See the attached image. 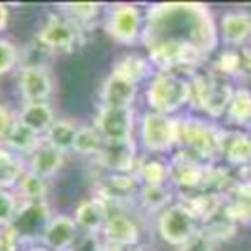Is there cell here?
Segmentation results:
<instances>
[{
  "instance_id": "obj_1",
  "label": "cell",
  "mask_w": 251,
  "mask_h": 251,
  "mask_svg": "<svg viewBox=\"0 0 251 251\" xmlns=\"http://www.w3.org/2000/svg\"><path fill=\"white\" fill-rule=\"evenodd\" d=\"M146 44L159 62L183 60L213 46L214 32L208 14L196 5H168L151 10Z\"/></svg>"
},
{
  "instance_id": "obj_2",
  "label": "cell",
  "mask_w": 251,
  "mask_h": 251,
  "mask_svg": "<svg viewBox=\"0 0 251 251\" xmlns=\"http://www.w3.org/2000/svg\"><path fill=\"white\" fill-rule=\"evenodd\" d=\"M50 220L52 214L46 201L20 203L17 214H15L10 226L17 234L22 248H29V246H34L35 243H40V238H42Z\"/></svg>"
},
{
  "instance_id": "obj_3",
  "label": "cell",
  "mask_w": 251,
  "mask_h": 251,
  "mask_svg": "<svg viewBox=\"0 0 251 251\" xmlns=\"http://www.w3.org/2000/svg\"><path fill=\"white\" fill-rule=\"evenodd\" d=\"M79 39V25L64 15H52L39 30L40 47L50 52H67Z\"/></svg>"
},
{
  "instance_id": "obj_4",
  "label": "cell",
  "mask_w": 251,
  "mask_h": 251,
  "mask_svg": "<svg viewBox=\"0 0 251 251\" xmlns=\"http://www.w3.org/2000/svg\"><path fill=\"white\" fill-rule=\"evenodd\" d=\"M52 77L40 64L22 67L19 74V92L25 102H49L52 96Z\"/></svg>"
},
{
  "instance_id": "obj_5",
  "label": "cell",
  "mask_w": 251,
  "mask_h": 251,
  "mask_svg": "<svg viewBox=\"0 0 251 251\" xmlns=\"http://www.w3.org/2000/svg\"><path fill=\"white\" fill-rule=\"evenodd\" d=\"M96 129L102 136L104 143L129 141L132 131V111L102 106L96 117Z\"/></svg>"
},
{
  "instance_id": "obj_6",
  "label": "cell",
  "mask_w": 251,
  "mask_h": 251,
  "mask_svg": "<svg viewBox=\"0 0 251 251\" xmlns=\"http://www.w3.org/2000/svg\"><path fill=\"white\" fill-rule=\"evenodd\" d=\"M77 240L79 226L74 221V218L57 214V216H52L39 245L50 251H71Z\"/></svg>"
},
{
  "instance_id": "obj_7",
  "label": "cell",
  "mask_w": 251,
  "mask_h": 251,
  "mask_svg": "<svg viewBox=\"0 0 251 251\" xmlns=\"http://www.w3.org/2000/svg\"><path fill=\"white\" fill-rule=\"evenodd\" d=\"M141 15L132 5H117L109 14L106 30L112 39L121 44H132L139 35Z\"/></svg>"
},
{
  "instance_id": "obj_8",
  "label": "cell",
  "mask_w": 251,
  "mask_h": 251,
  "mask_svg": "<svg viewBox=\"0 0 251 251\" xmlns=\"http://www.w3.org/2000/svg\"><path fill=\"white\" fill-rule=\"evenodd\" d=\"M188 89L174 77H157L149 87V104L157 111H171L184 102Z\"/></svg>"
},
{
  "instance_id": "obj_9",
  "label": "cell",
  "mask_w": 251,
  "mask_h": 251,
  "mask_svg": "<svg viewBox=\"0 0 251 251\" xmlns=\"http://www.w3.org/2000/svg\"><path fill=\"white\" fill-rule=\"evenodd\" d=\"M137 86L136 82L129 80L121 74L112 72L106 79L100 91V99H102L104 107L114 109H131V104L136 99Z\"/></svg>"
},
{
  "instance_id": "obj_10",
  "label": "cell",
  "mask_w": 251,
  "mask_h": 251,
  "mask_svg": "<svg viewBox=\"0 0 251 251\" xmlns=\"http://www.w3.org/2000/svg\"><path fill=\"white\" fill-rule=\"evenodd\" d=\"M194 221L189 211L183 208H171L161 218V234L169 243H188L193 240Z\"/></svg>"
},
{
  "instance_id": "obj_11",
  "label": "cell",
  "mask_w": 251,
  "mask_h": 251,
  "mask_svg": "<svg viewBox=\"0 0 251 251\" xmlns=\"http://www.w3.org/2000/svg\"><path fill=\"white\" fill-rule=\"evenodd\" d=\"M62 164H64V152L52 148L46 141L27 157V169L46 181L54 177L60 171Z\"/></svg>"
},
{
  "instance_id": "obj_12",
  "label": "cell",
  "mask_w": 251,
  "mask_h": 251,
  "mask_svg": "<svg viewBox=\"0 0 251 251\" xmlns=\"http://www.w3.org/2000/svg\"><path fill=\"white\" fill-rule=\"evenodd\" d=\"M107 220L109 214L106 203L102 200H97V198L80 203L74 214V221L77 223L79 229H82L84 233L91 234V236L102 233Z\"/></svg>"
},
{
  "instance_id": "obj_13",
  "label": "cell",
  "mask_w": 251,
  "mask_h": 251,
  "mask_svg": "<svg viewBox=\"0 0 251 251\" xmlns=\"http://www.w3.org/2000/svg\"><path fill=\"white\" fill-rule=\"evenodd\" d=\"M176 129L168 117L146 114L143 121V141L149 149H164L174 141Z\"/></svg>"
},
{
  "instance_id": "obj_14",
  "label": "cell",
  "mask_w": 251,
  "mask_h": 251,
  "mask_svg": "<svg viewBox=\"0 0 251 251\" xmlns=\"http://www.w3.org/2000/svg\"><path fill=\"white\" fill-rule=\"evenodd\" d=\"M17 121L35 134L46 136V132L57 119L49 102H25L17 112Z\"/></svg>"
},
{
  "instance_id": "obj_15",
  "label": "cell",
  "mask_w": 251,
  "mask_h": 251,
  "mask_svg": "<svg viewBox=\"0 0 251 251\" xmlns=\"http://www.w3.org/2000/svg\"><path fill=\"white\" fill-rule=\"evenodd\" d=\"M102 234L106 238L107 245L119 246V248H127V246L136 245L137 238H139L137 226L124 214L109 216L106 226L102 229Z\"/></svg>"
},
{
  "instance_id": "obj_16",
  "label": "cell",
  "mask_w": 251,
  "mask_h": 251,
  "mask_svg": "<svg viewBox=\"0 0 251 251\" xmlns=\"http://www.w3.org/2000/svg\"><path fill=\"white\" fill-rule=\"evenodd\" d=\"M27 173V159L0 144V189H12Z\"/></svg>"
},
{
  "instance_id": "obj_17",
  "label": "cell",
  "mask_w": 251,
  "mask_h": 251,
  "mask_svg": "<svg viewBox=\"0 0 251 251\" xmlns=\"http://www.w3.org/2000/svg\"><path fill=\"white\" fill-rule=\"evenodd\" d=\"M134 157V148L129 141L121 143H104L102 151L99 152V161L107 169L114 173H126L132 164Z\"/></svg>"
},
{
  "instance_id": "obj_18",
  "label": "cell",
  "mask_w": 251,
  "mask_h": 251,
  "mask_svg": "<svg viewBox=\"0 0 251 251\" xmlns=\"http://www.w3.org/2000/svg\"><path fill=\"white\" fill-rule=\"evenodd\" d=\"M42 143H44V136L35 134L34 131H30L29 127H25V126L20 124L17 121L14 127H12L10 134L7 136V139L2 144L20 156L29 157Z\"/></svg>"
},
{
  "instance_id": "obj_19",
  "label": "cell",
  "mask_w": 251,
  "mask_h": 251,
  "mask_svg": "<svg viewBox=\"0 0 251 251\" xmlns=\"http://www.w3.org/2000/svg\"><path fill=\"white\" fill-rule=\"evenodd\" d=\"M12 193L15 194L19 203H37V201H46L47 181L27 169V173L20 177V181L17 183V186L12 189Z\"/></svg>"
},
{
  "instance_id": "obj_20",
  "label": "cell",
  "mask_w": 251,
  "mask_h": 251,
  "mask_svg": "<svg viewBox=\"0 0 251 251\" xmlns=\"http://www.w3.org/2000/svg\"><path fill=\"white\" fill-rule=\"evenodd\" d=\"M75 136H77V127H75L74 124L64 119H57L50 126V129L46 132L44 141H46L47 144H50L52 148L59 149L60 152L66 154L67 151L74 149Z\"/></svg>"
},
{
  "instance_id": "obj_21",
  "label": "cell",
  "mask_w": 251,
  "mask_h": 251,
  "mask_svg": "<svg viewBox=\"0 0 251 251\" xmlns=\"http://www.w3.org/2000/svg\"><path fill=\"white\" fill-rule=\"evenodd\" d=\"M104 148V139L102 136L99 134V131L91 126L87 127H79L77 129V136H75V143H74V149L72 151L79 152V154L84 156H91V154H97L102 151Z\"/></svg>"
},
{
  "instance_id": "obj_22",
  "label": "cell",
  "mask_w": 251,
  "mask_h": 251,
  "mask_svg": "<svg viewBox=\"0 0 251 251\" xmlns=\"http://www.w3.org/2000/svg\"><path fill=\"white\" fill-rule=\"evenodd\" d=\"M223 32L229 42H241L251 34V17L243 14H231L223 20Z\"/></svg>"
},
{
  "instance_id": "obj_23",
  "label": "cell",
  "mask_w": 251,
  "mask_h": 251,
  "mask_svg": "<svg viewBox=\"0 0 251 251\" xmlns=\"http://www.w3.org/2000/svg\"><path fill=\"white\" fill-rule=\"evenodd\" d=\"M62 9L66 10L64 17H67L75 25L80 27L97 17L100 5H97V3H67V5H62Z\"/></svg>"
},
{
  "instance_id": "obj_24",
  "label": "cell",
  "mask_w": 251,
  "mask_h": 251,
  "mask_svg": "<svg viewBox=\"0 0 251 251\" xmlns=\"http://www.w3.org/2000/svg\"><path fill=\"white\" fill-rule=\"evenodd\" d=\"M19 62V49L9 39L0 37V77L7 75Z\"/></svg>"
},
{
  "instance_id": "obj_25",
  "label": "cell",
  "mask_w": 251,
  "mask_h": 251,
  "mask_svg": "<svg viewBox=\"0 0 251 251\" xmlns=\"http://www.w3.org/2000/svg\"><path fill=\"white\" fill-rule=\"evenodd\" d=\"M114 72L116 74L124 75V77H127L129 80H132V82H137V79L143 77V74H144V62L136 57H127V59H124L123 62L117 64Z\"/></svg>"
},
{
  "instance_id": "obj_26",
  "label": "cell",
  "mask_w": 251,
  "mask_h": 251,
  "mask_svg": "<svg viewBox=\"0 0 251 251\" xmlns=\"http://www.w3.org/2000/svg\"><path fill=\"white\" fill-rule=\"evenodd\" d=\"M17 234L12 226H0V251H22Z\"/></svg>"
},
{
  "instance_id": "obj_27",
  "label": "cell",
  "mask_w": 251,
  "mask_h": 251,
  "mask_svg": "<svg viewBox=\"0 0 251 251\" xmlns=\"http://www.w3.org/2000/svg\"><path fill=\"white\" fill-rule=\"evenodd\" d=\"M15 123H17V114H14L5 104H0V144L7 139Z\"/></svg>"
},
{
  "instance_id": "obj_28",
  "label": "cell",
  "mask_w": 251,
  "mask_h": 251,
  "mask_svg": "<svg viewBox=\"0 0 251 251\" xmlns=\"http://www.w3.org/2000/svg\"><path fill=\"white\" fill-rule=\"evenodd\" d=\"M71 251H100V245H99V241L96 240V236L86 234L84 238H79V240L75 241V245L72 246Z\"/></svg>"
},
{
  "instance_id": "obj_29",
  "label": "cell",
  "mask_w": 251,
  "mask_h": 251,
  "mask_svg": "<svg viewBox=\"0 0 251 251\" xmlns=\"http://www.w3.org/2000/svg\"><path fill=\"white\" fill-rule=\"evenodd\" d=\"M183 251H211V243L206 238H193L184 245Z\"/></svg>"
},
{
  "instance_id": "obj_30",
  "label": "cell",
  "mask_w": 251,
  "mask_h": 251,
  "mask_svg": "<svg viewBox=\"0 0 251 251\" xmlns=\"http://www.w3.org/2000/svg\"><path fill=\"white\" fill-rule=\"evenodd\" d=\"M9 24H10V10L5 3L0 2V34L9 29Z\"/></svg>"
},
{
  "instance_id": "obj_31",
  "label": "cell",
  "mask_w": 251,
  "mask_h": 251,
  "mask_svg": "<svg viewBox=\"0 0 251 251\" xmlns=\"http://www.w3.org/2000/svg\"><path fill=\"white\" fill-rule=\"evenodd\" d=\"M22 251H50V250L44 248L42 245H34V246H29V248H24Z\"/></svg>"
}]
</instances>
